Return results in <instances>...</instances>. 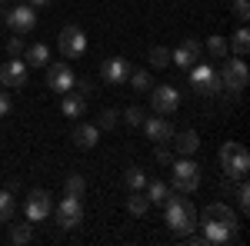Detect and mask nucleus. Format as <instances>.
I'll return each mask as SVG.
<instances>
[{"label": "nucleus", "mask_w": 250, "mask_h": 246, "mask_svg": "<svg viewBox=\"0 0 250 246\" xmlns=\"http://www.w3.org/2000/svg\"><path fill=\"white\" fill-rule=\"evenodd\" d=\"M57 47H60V54L67 60H77V57H83V50H87V37H83V30L80 27H63L60 30V37H57Z\"/></svg>", "instance_id": "nucleus-7"}, {"label": "nucleus", "mask_w": 250, "mask_h": 246, "mask_svg": "<svg viewBox=\"0 0 250 246\" xmlns=\"http://www.w3.org/2000/svg\"><path fill=\"white\" fill-rule=\"evenodd\" d=\"M10 220H14V193L0 189V223H10Z\"/></svg>", "instance_id": "nucleus-29"}, {"label": "nucleus", "mask_w": 250, "mask_h": 246, "mask_svg": "<svg viewBox=\"0 0 250 246\" xmlns=\"http://www.w3.org/2000/svg\"><path fill=\"white\" fill-rule=\"evenodd\" d=\"M27 70H30V67H27L20 57H14L10 63L0 67V83H3L7 90H20V87L27 83Z\"/></svg>", "instance_id": "nucleus-15"}, {"label": "nucleus", "mask_w": 250, "mask_h": 246, "mask_svg": "<svg viewBox=\"0 0 250 246\" xmlns=\"http://www.w3.org/2000/svg\"><path fill=\"white\" fill-rule=\"evenodd\" d=\"M30 240H34L30 223H14V227H10V243H30Z\"/></svg>", "instance_id": "nucleus-30"}, {"label": "nucleus", "mask_w": 250, "mask_h": 246, "mask_svg": "<svg viewBox=\"0 0 250 246\" xmlns=\"http://www.w3.org/2000/svg\"><path fill=\"white\" fill-rule=\"evenodd\" d=\"M230 47H233V54H237V57H244V54L250 50V30H247V27H240V30L230 37Z\"/></svg>", "instance_id": "nucleus-28"}, {"label": "nucleus", "mask_w": 250, "mask_h": 246, "mask_svg": "<svg viewBox=\"0 0 250 246\" xmlns=\"http://www.w3.org/2000/svg\"><path fill=\"white\" fill-rule=\"evenodd\" d=\"M207 54H210L213 60H227L230 57V43H227V37H220V34L207 37Z\"/></svg>", "instance_id": "nucleus-23"}, {"label": "nucleus", "mask_w": 250, "mask_h": 246, "mask_svg": "<svg viewBox=\"0 0 250 246\" xmlns=\"http://www.w3.org/2000/svg\"><path fill=\"white\" fill-rule=\"evenodd\" d=\"M0 20H3V10H0Z\"/></svg>", "instance_id": "nucleus-41"}, {"label": "nucleus", "mask_w": 250, "mask_h": 246, "mask_svg": "<svg viewBox=\"0 0 250 246\" xmlns=\"http://www.w3.org/2000/svg\"><path fill=\"white\" fill-rule=\"evenodd\" d=\"M127 209H130L134 216H144V213L150 209V196H147L144 189H134V193H130V200H127Z\"/></svg>", "instance_id": "nucleus-26"}, {"label": "nucleus", "mask_w": 250, "mask_h": 246, "mask_svg": "<svg viewBox=\"0 0 250 246\" xmlns=\"http://www.w3.org/2000/svg\"><path fill=\"white\" fill-rule=\"evenodd\" d=\"M117 123H120V110H104L100 120H97V127H100V130H114Z\"/></svg>", "instance_id": "nucleus-33"}, {"label": "nucleus", "mask_w": 250, "mask_h": 246, "mask_svg": "<svg viewBox=\"0 0 250 246\" xmlns=\"http://www.w3.org/2000/svg\"><path fill=\"white\" fill-rule=\"evenodd\" d=\"M164 213H167V227H170V233L177 240L187 236V233H193V227H197V207H193L187 196L170 193V196L164 200Z\"/></svg>", "instance_id": "nucleus-1"}, {"label": "nucleus", "mask_w": 250, "mask_h": 246, "mask_svg": "<svg viewBox=\"0 0 250 246\" xmlns=\"http://www.w3.org/2000/svg\"><path fill=\"white\" fill-rule=\"evenodd\" d=\"M200 54H204V47H200V40L187 37L184 43H177V50H170V63H177L180 70H190L193 63L200 60Z\"/></svg>", "instance_id": "nucleus-13"}, {"label": "nucleus", "mask_w": 250, "mask_h": 246, "mask_svg": "<svg viewBox=\"0 0 250 246\" xmlns=\"http://www.w3.org/2000/svg\"><path fill=\"white\" fill-rule=\"evenodd\" d=\"M144 193L150 196V203H164V200L170 196L173 189H170V183H160V180H147V187H144Z\"/></svg>", "instance_id": "nucleus-25"}, {"label": "nucleus", "mask_w": 250, "mask_h": 246, "mask_svg": "<svg viewBox=\"0 0 250 246\" xmlns=\"http://www.w3.org/2000/svg\"><path fill=\"white\" fill-rule=\"evenodd\" d=\"M130 60L124 57H107L104 63H100V80L107 83V87H124L127 83V76H130Z\"/></svg>", "instance_id": "nucleus-9"}, {"label": "nucleus", "mask_w": 250, "mask_h": 246, "mask_svg": "<svg viewBox=\"0 0 250 246\" xmlns=\"http://www.w3.org/2000/svg\"><path fill=\"white\" fill-rule=\"evenodd\" d=\"M200 187V167L190 156H177L170 163V189L173 193H197Z\"/></svg>", "instance_id": "nucleus-2"}, {"label": "nucleus", "mask_w": 250, "mask_h": 246, "mask_svg": "<svg viewBox=\"0 0 250 246\" xmlns=\"http://www.w3.org/2000/svg\"><path fill=\"white\" fill-rule=\"evenodd\" d=\"M54 220H57V227H60V229H74V227H80V220H83V203H80V196L67 193V196L60 200L57 207H54Z\"/></svg>", "instance_id": "nucleus-6"}, {"label": "nucleus", "mask_w": 250, "mask_h": 246, "mask_svg": "<svg viewBox=\"0 0 250 246\" xmlns=\"http://www.w3.org/2000/svg\"><path fill=\"white\" fill-rule=\"evenodd\" d=\"M127 83H130V90L134 94H150V70H130V76H127Z\"/></svg>", "instance_id": "nucleus-24"}, {"label": "nucleus", "mask_w": 250, "mask_h": 246, "mask_svg": "<svg viewBox=\"0 0 250 246\" xmlns=\"http://www.w3.org/2000/svg\"><path fill=\"white\" fill-rule=\"evenodd\" d=\"M83 187H87V183H83V176H80V173H70V176L63 180V193H74V196H80V193H83Z\"/></svg>", "instance_id": "nucleus-31"}, {"label": "nucleus", "mask_w": 250, "mask_h": 246, "mask_svg": "<svg viewBox=\"0 0 250 246\" xmlns=\"http://www.w3.org/2000/svg\"><path fill=\"white\" fill-rule=\"evenodd\" d=\"M74 80H77V76H74V70H70V63H50V67H47V87H50V90H54V94H70V90H74Z\"/></svg>", "instance_id": "nucleus-12"}, {"label": "nucleus", "mask_w": 250, "mask_h": 246, "mask_svg": "<svg viewBox=\"0 0 250 246\" xmlns=\"http://www.w3.org/2000/svg\"><path fill=\"white\" fill-rule=\"evenodd\" d=\"M60 110H63V116H83V110H87V96L80 94H63V103H60Z\"/></svg>", "instance_id": "nucleus-20"}, {"label": "nucleus", "mask_w": 250, "mask_h": 246, "mask_svg": "<svg viewBox=\"0 0 250 246\" xmlns=\"http://www.w3.org/2000/svg\"><path fill=\"white\" fill-rule=\"evenodd\" d=\"M224 63V70H220V87L224 90H230L233 96H240V90H247V80H250V70L247 63H244V57H227L220 60Z\"/></svg>", "instance_id": "nucleus-4"}, {"label": "nucleus", "mask_w": 250, "mask_h": 246, "mask_svg": "<svg viewBox=\"0 0 250 246\" xmlns=\"http://www.w3.org/2000/svg\"><path fill=\"white\" fill-rule=\"evenodd\" d=\"M233 240V229L220 227V223H204V243L207 246H227Z\"/></svg>", "instance_id": "nucleus-19"}, {"label": "nucleus", "mask_w": 250, "mask_h": 246, "mask_svg": "<svg viewBox=\"0 0 250 246\" xmlns=\"http://www.w3.org/2000/svg\"><path fill=\"white\" fill-rule=\"evenodd\" d=\"M204 223H220V227H227L237 233V213H233L227 203H207L204 207Z\"/></svg>", "instance_id": "nucleus-16"}, {"label": "nucleus", "mask_w": 250, "mask_h": 246, "mask_svg": "<svg viewBox=\"0 0 250 246\" xmlns=\"http://www.w3.org/2000/svg\"><path fill=\"white\" fill-rule=\"evenodd\" d=\"M220 167L227 173V180H244L250 170V153L244 143H224L220 147Z\"/></svg>", "instance_id": "nucleus-3"}, {"label": "nucleus", "mask_w": 250, "mask_h": 246, "mask_svg": "<svg viewBox=\"0 0 250 246\" xmlns=\"http://www.w3.org/2000/svg\"><path fill=\"white\" fill-rule=\"evenodd\" d=\"M97 140H100V127L97 123H77L74 127V143H77L80 150H94Z\"/></svg>", "instance_id": "nucleus-18"}, {"label": "nucleus", "mask_w": 250, "mask_h": 246, "mask_svg": "<svg viewBox=\"0 0 250 246\" xmlns=\"http://www.w3.org/2000/svg\"><path fill=\"white\" fill-rule=\"evenodd\" d=\"M27 3H30V7H50L54 0H27Z\"/></svg>", "instance_id": "nucleus-40"}, {"label": "nucleus", "mask_w": 250, "mask_h": 246, "mask_svg": "<svg viewBox=\"0 0 250 246\" xmlns=\"http://www.w3.org/2000/svg\"><path fill=\"white\" fill-rule=\"evenodd\" d=\"M7 50H10L14 57H20V50H23V37H20V34H17V37H10V40H7Z\"/></svg>", "instance_id": "nucleus-37"}, {"label": "nucleus", "mask_w": 250, "mask_h": 246, "mask_svg": "<svg viewBox=\"0 0 250 246\" xmlns=\"http://www.w3.org/2000/svg\"><path fill=\"white\" fill-rule=\"evenodd\" d=\"M3 20L10 23V30L14 34H30L34 27H37V7H30V3H17V7H10Z\"/></svg>", "instance_id": "nucleus-8"}, {"label": "nucleus", "mask_w": 250, "mask_h": 246, "mask_svg": "<svg viewBox=\"0 0 250 246\" xmlns=\"http://www.w3.org/2000/svg\"><path fill=\"white\" fill-rule=\"evenodd\" d=\"M144 133H147V140L150 143H170V136H173V123L167 120V116H144Z\"/></svg>", "instance_id": "nucleus-14"}, {"label": "nucleus", "mask_w": 250, "mask_h": 246, "mask_svg": "<svg viewBox=\"0 0 250 246\" xmlns=\"http://www.w3.org/2000/svg\"><path fill=\"white\" fill-rule=\"evenodd\" d=\"M173 150H177V156H193V153L200 150V136H197V133L193 130H173Z\"/></svg>", "instance_id": "nucleus-17"}, {"label": "nucleus", "mask_w": 250, "mask_h": 246, "mask_svg": "<svg viewBox=\"0 0 250 246\" xmlns=\"http://www.w3.org/2000/svg\"><path fill=\"white\" fill-rule=\"evenodd\" d=\"M23 63H27V67H43V63H50V50H47V43H30Z\"/></svg>", "instance_id": "nucleus-21"}, {"label": "nucleus", "mask_w": 250, "mask_h": 246, "mask_svg": "<svg viewBox=\"0 0 250 246\" xmlns=\"http://www.w3.org/2000/svg\"><path fill=\"white\" fill-rule=\"evenodd\" d=\"M230 10H233V17L240 20V23H247V20H250V3H247V0H233Z\"/></svg>", "instance_id": "nucleus-35"}, {"label": "nucleus", "mask_w": 250, "mask_h": 246, "mask_svg": "<svg viewBox=\"0 0 250 246\" xmlns=\"http://www.w3.org/2000/svg\"><path fill=\"white\" fill-rule=\"evenodd\" d=\"M157 163H164V167H170V163H173V153L167 150V147H160V150H157Z\"/></svg>", "instance_id": "nucleus-39"}, {"label": "nucleus", "mask_w": 250, "mask_h": 246, "mask_svg": "<svg viewBox=\"0 0 250 246\" xmlns=\"http://www.w3.org/2000/svg\"><path fill=\"white\" fill-rule=\"evenodd\" d=\"M23 213H27L30 223H43V220L54 213V200H50V193H47V189H30Z\"/></svg>", "instance_id": "nucleus-10"}, {"label": "nucleus", "mask_w": 250, "mask_h": 246, "mask_svg": "<svg viewBox=\"0 0 250 246\" xmlns=\"http://www.w3.org/2000/svg\"><path fill=\"white\" fill-rule=\"evenodd\" d=\"M233 193H237V203H240V213H250V189L244 180H237V187H233Z\"/></svg>", "instance_id": "nucleus-32"}, {"label": "nucleus", "mask_w": 250, "mask_h": 246, "mask_svg": "<svg viewBox=\"0 0 250 246\" xmlns=\"http://www.w3.org/2000/svg\"><path fill=\"white\" fill-rule=\"evenodd\" d=\"M10 107H14L10 94H7V90H0V116H7V114H10Z\"/></svg>", "instance_id": "nucleus-38"}, {"label": "nucleus", "mask_w": 250, "mask_h": 246, "mask_svg": "<svg viewBox=\"0 0 250 246\" xmlns=\"http://www.w3.org/2000/svg\"><path fill=\"white\" fill-rule=\"evenodd\" d=\"M124 187L130 189V193H134V189H144V187H147V173L140 170L137 163H130V167L124 170Z\"/></svg>", "instance_id": "nucleus-22"}, {"label": "nucleus", "mask_w": 250, "mask_h": 246, "mask_svg": "<svg viewBox=\"0 0 250 246\" xmlns=\"http://www.w3.org/2000/svg\"><path fill=\"white\" fill-rule=\"evenodd\" d=\"M74 87H80V90H77L80 96H90V94H94V80H90V76H80V80H74Z\"/></svg>", "instance_id": "nucleus-36"}, {"label": "nucleus", "mask_w": 250, "mask_h": 246, "mask_svg": "<svg viewBox=\"0 0 250 246\" xmlns=\"http://www.w3.org/2000/svg\"><path fill=\"white\" fill-rule=\"evenodd\" d=\"M150 107H154V114H160V116L173 114V110L180 107V94H177V87H170V83L150 87Z\"/></svg>", "instance_id": "nucleus-11"}, {"label": "nucleus", "mask_w": 250, "mask_h": 246, "mask_svg": "<svg viewBox=\"0 0 250 246\" xmlns=\"http://www.w3.org/2000/svg\"><path fill=\"white\" fill-rule=\"evenodd\" d=\"M147 60H150L154 70H167V67H170V50H167V47H150Z\"/></svg>", "instance_id": "nucleus-27"}, {"label": "nucleus", "mask_w": 250, "mask_h": 246, "mask_svg": "<svg viewBox=\"0 0 250 246\" xmlns=\"http://www.w3.org/2000/svg\"><path fill=\"white\" fill-rule=\"evenodd\" d=\"M120 116H124V123H127V127H140V123H144V116H147V114H144L140 107H127V110H124Z\"/></svg>", "instance_id": "nucleus-34"}, {"label": "nucleus", "mask_w": 250, "mask_h": 246, "mask_svg": "<svg viewBox=\"0 0 250 246\" xmlns=\"http://www.w3.org/2000/svg\"><path fill=\"white\" fill-rule=\"evenodd\" d=\"M190 87H193V94H200V96H217L224 90L220 87V74L210 63H200V60L190 67Z\"/></svg>", "instance_id": "nucleus-5"}, {"label": "nucleus", "mask_w": 250, "mask_h": 246, "mask_svg": "<svg viewBox=\"0 0 250 246\" xmlns=\"http://www.w3.org/2000/svg\"><path fill=\"white\" fill-rule=\"evenodd\" d=\"M0 3H3V0H0Z\"/></svg>", "instance_id": "nucleus-42"}]
</instances>
